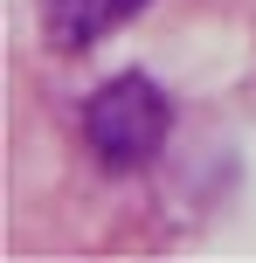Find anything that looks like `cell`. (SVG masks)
I'll return each mask as SVG.
<instances>
[{
  "mask_svg": "<svg viewBox=\"0 0 256 263\" xmlns=\"http://www.w3.org/2000/svg\"><path fill=\"white\" fill-rule=\"evenodd\" d=\"M166 132H173V104L152 77H111L104 90H90L83 104V139L111 173H139L146 159H160Z\"/></svg>",
  "mask_w": 256,
  "mask_h": 263,
  "instance_id": "obj_1",
  "label": "cell"
},
{
  "mask_svg": "<svg viewBox=\"0 0 256 263\" xmlns=\"http://www.w3.org/2000/svg\"><path fill=\"white\" fill-rule=\"evenodd\" d=\"M146 0H49V35L55 49H90L111 28H125Z\"/></svg>",
  "mask_w": 256,
  "mask_h": 263,
  "instance_id": "obj_2",
  "label": "cell"
}]
</instances>
